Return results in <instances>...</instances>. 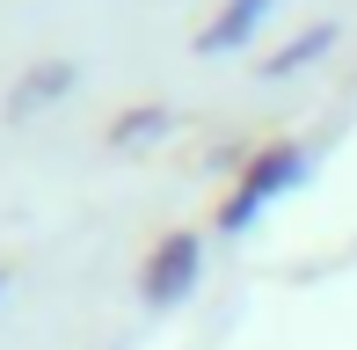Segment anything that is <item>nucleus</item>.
I'll return each instance as SVG.
<instances>
[{
	"label": "nucleus",
	"mask_w": 357,
	"mask_h": 350,
	"mask_svg": "<svg viewBox=\"0 0 357 350\" xmlns=\"http://www.w3.org/2000/svg\"><path fill=\"white\" fill-rule=\"evenodd\" d=\"M299 175H306V153H299V146H263L248 168H241V190L219 204V227H226V234L255 227V219H263V204H278Z\"/></svg>",
	"instance_id": "nucleus-1"
},
{
	"label": "nucleus",
	"mask_w": 357,
	"mask_h": 350,
	"mask_svg": "<svg viewBox=\"0 0 357 350\" xmlns=\"http://www.w3.org/2000/svg\"><path fill=\"white\" fill-rule=\"evenodd\" d=\"M197 270H204V241L197 234H160L146 270H139V299L146 307H175V299H190Z\"/></svg>",
	"instance_id": "nucleus-2"
},
{
	"label": "nucleus",
	"mask_w": 357,
	"mask_h": 350,
	"mask_svg": "<svg viewBox=\"0 0 357 350\" xmlns=\"http://www.w3.org/2000/svg\"><path fill=\"white\" fill-rule=\"evenodd\" d=\"M270 8H278V0H226L212 22L197 29V52H241V44L263 29V15H270Z\"/></svg>",
	"instance_id": "nucleus-3"
},
{
	"label": "nucleus",
	"mask_w": 357,
	"mask_h": 350,
	"mask_svg": "<svg viewBox=\"0 0 357 350\" xmlns=\"http://www.w3.org/2000/svg\"><path fill=\"white\" fill-rule=\"evenodd\" d=\"M66 88H73V59H44V66H29L22 81H15V95H8V117H29V109L59 102Z\"/></svg>",
	"instance_id": "nucleus-4"
},
{
	"label": "nucleus",
	"mask_w": 357,
	"mask_h": 350,
	"mask_svg": "<svg viewBox=\"0 0 357 350\" xmlns=\"http://www.w3.org/2000/svg\"><path fill=\"white\" fill-rule=\"evenodd\" d=\"M328 44H335V22H321V29H306V37H291L284 52H270V66H263V73H270V81H284V73H299L306 59H321Z\"/></svg>",
	"instance_id": "nucleus-5"
},
{
	"label": "nucleus",
	"mask_w": 357,
	"mask_h": 350,
	"mask_svg": "<svg viewBox=\"0 0 357 350\" xmlns=\"http://www.w3.org/2000/svg\"><path fill=\"white\" fill-rule=\"evenodd\" d=\"M160 132H168V109L146 102V109H124V117L109 124V146H146V139H160Z\"/></svg>",
	"instance_id": "nucleus-6"
},
{
	"label": "nucleus",
	"mask_w": 357,
	"mask_h": 350,
	"mask_svg": "<svg viewBox=\"0 0 357 350\" xmlns=\"http://www.w3.org/2000/svg\"><path fill=\"white\" fill-rule=\"evenodd\" d=\"M0 292H8V270H0Z\"/></svg>",
	"instance_id": "nucleus-7"
}]
</instances>
